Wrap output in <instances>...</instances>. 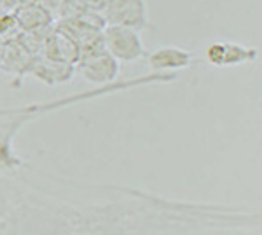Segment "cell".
I'll return each instance as SVG.
<instances>
[{
	"mask_svg": "<svg viewBox=\"0 0 262 235\" xmlns=\"http://www.w3.org/2000/svg\"><path fill=\"white\" fill-rule=\"evenodd\" d=\"M150 66L158 70L166 68H184L191 63V54L175 45H166V47H159L149 56Z\"/></svg>",
	"mask_w": 262,
	"mask_h": 235,
	"instance_id": "obj_5",
	"label": "cell"
},
{
	"mask_svg": "<svg viewBox=\"0 0 262 235\" xmlns=\"http://www.w3.org/2000/svg\"><path fill=\"white\" fill-rule=\"evenodd\" d=\"M101 18L105 24H121L133 30L147 27V2L145 0H103Z\"/></svg>",
	"mask_w": 262,
	"mask_h": 235,
	"instance_id": "obj_2",
	"label": "cell"
},
{
	"mask_svg": "<svg viewBox=\"0 0 262 235\" xmlns=\"http://www.w3.org/2000/svg\"><path fill=\"white\" fill-rule=\"evenodd\" d=\"M79 68L82 75L95 82H103L107 77H112L117 70V60L105 51L103 45H96L88 51H82L79 56Z\"/></svg>",
	"mask_w": 262,
	"mask_h": 235,
	"instance_id": "obj_3",
	"label": "cell"
},
{
	"mask_svg": "<svg viewBox=\"0 0 262 235\" xmlns=\"http://www.w3.org/2000/svg\"><path fill=\"white\" fill-rule=\"evenodd\" d=\"M101 45L117 61H135L145 54L138 32L121 24H105L101 28Z\"/></svg>",
	"mask_w": 262,
	"mask_h": 235,
	"instance_id": "obj_1",
	"label": "cell"
},
{
	"mask_svg": "<svg viewBox=\"0 0 262 235\" xmlns=\"http://www.w3.org/2000/svg\"><path fill=\"white\" fill-rule=\"evenodd\" d=\"M257 51L238 42H213L206 47V60L217 66H231L252 61Z\"/></svg>",
	"mask_w": 262,
	"mask_h": 235,
	"instance_id": "obj_4",
	"label": "cell"
}]
</instances>
